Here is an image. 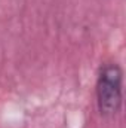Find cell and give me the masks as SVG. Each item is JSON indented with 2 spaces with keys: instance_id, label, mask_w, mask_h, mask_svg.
Segmentation results:
<instances>
[{
  "instance_id": "6da1fadb",
  "label": "cell",
  "mask_w": 126,
  "mask_h": 128,
  "mask_svg": "<svg viewBox=\"0 0 126 128\" xmlns=\"http://www.w3.org/2000/svg\"><path fill=\"white\" fill-rule=\"evenodd\" d=\"M123 72L116 63L104 64L96 79V103L102 116L117 115L123 98Z\"/></svg>"
}]
</instances>
